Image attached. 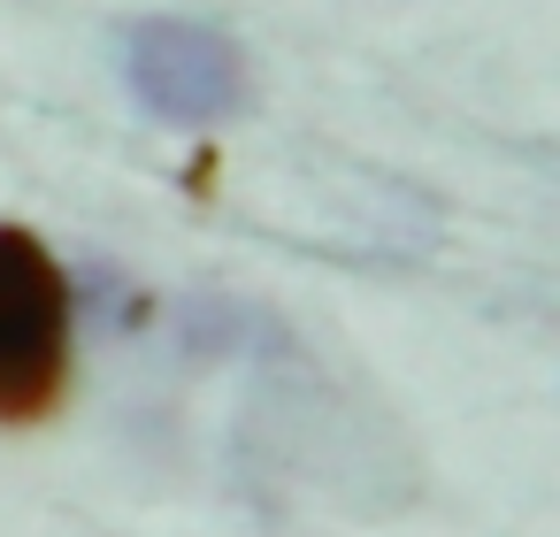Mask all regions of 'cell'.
I'll list each match as a JSON object with an SVG mask.
<instances>
[{"label": "cell", "mask_w": 560, "mask_h": 537, "mask_svg": "<svg viewBox=\"0 0 560 537\" xmlns=\"http://www.w3.org/2000/svg\"><path fill=\"white\" fill-rule=\"evenodd\" d=\"M78 376V292L55 246L0 223V430H39L62 415Z\"/></svg>", "instance_id": "obj_1"}, {"label": "cell", "mask_w": 560, "mask_h": 537, "mask_svg": "<svg viewBox=\"0 0 560 537\" xmlns=\"http://www.w3.org/2000/svg\"><path fill=\"white\" fill-rule=\"evenodd\" d=\"M124 85L170 131H215L254 101L246 47L200 16H139L124 32Z\"/></svg>", "instance_id": "obj_2"}]
</instances>
